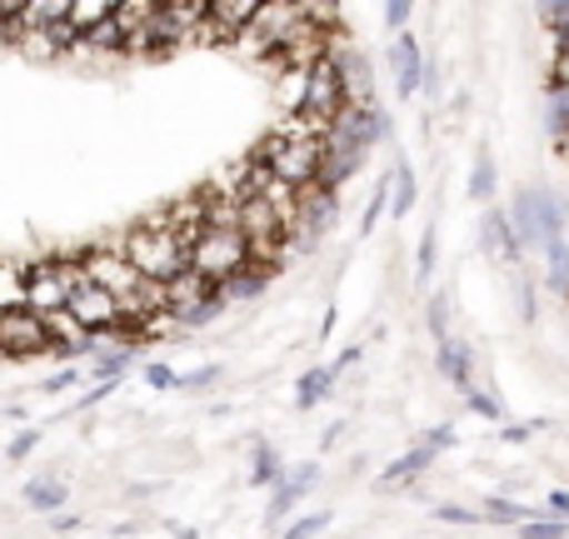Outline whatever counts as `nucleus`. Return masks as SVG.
Masks as SVG:
<instances>
[{"label":"nucleus","mask_w":569,"mask_h":539,"mask_svg":"<svg viewBox=\"0 0 569 539\" xmlns=\"http://www.w3.org/2000/svg\"><path fill=\"white\" fill-rule=\"evenodd\" d=\"M256 160H266V166L276 170L290 190H305V186H315V180H320L325 146H290V140H280L276 130H270V136L260 140Z\"/></svg>","instance_id":"7ed1b4c3"},{"label":"nucleus","mask_w":569,"mask_h":539,"mask_svg":"<svg viewBox=\"0 0 569 539\" xmlns=\"http://www.w3.org/2000/svg\"><path fill=\"white\" fill-rule=\"evenodd\" d=\"M66 500H70V490H66L60 480H30V485H26V505H30L36 515H56Z\"/></svg>","instance_id":"4be33fe9"},{"label":"nucleus","mask_w":569,"mask_h":539,"mask_svg":"<svg viewBox=\"0 0 569 539\" xmlns=\"http://www.w3.org/2000/svg\"><path fill=\"white\" fill-rule=\"evenodd\" d=\"M66 310L80 320V330L96 340V335H126L120 330V305L110 300L100 285H80V290H70V300H66Z\"/></svg>","instance_id":"1a4fd4ad"},{"label":"nucleus","mask_w":569,"mask_h":539,"mask_svg":"<svg viewBox=\"0 0 569 539\" xmlns=\"http://www.w3.org/2000/svg\"><path fill=\"white\" fill-rule=\"evenodd\" d=\"M190 270L206 275L216 290H226L236 275L250 270V246H246V236H240V230H206V236H200V246L190 250Z\"/></svg>","instance_id":"f03ea898"},{"label":"nucleus","mask_w":569,"mask_h":539,"mask_svg":"<svg viewBox=\"0 0 569 539\" xmlns=\"http://www.w3.org/2000/svg\"><path fill=\"white\" fill-rule=\"evenodd\" d=\"M86 270H90V285H100V290H106L116 305L136 300V290L146 285L136 275V266L126 260L120 240H116V246H86Z\"/></svg>","instance_id":"423d86ee"},{"label":"nucleus","mask_w":569,"mask_h":539,"mask_svg":"<svg viewBox=\"0 0 569 539\" xmlns=\"http://www.w3.org/2000/svg\"><path fill=\"white\" fill-rule=\"evenodd\" d=\"M390 60H395V90H400V100H410L415 90L425 86V56H420V40H415L410 30H405V36H395Z\"/></svg>","instance_id":"ddd939ff"},{"label":"nucleus","mask_w":569,"mask_h":539,"mask_svg":"<svg viewBox=\"0 0 569 539\" xmlns=\"http://www.w3.org/2000/svg\"><path fill=\"white\" fill-rule=\"evenodd\" d=\"M300 26H305V6H284V0H270V6L256 10V20H250V30L240 36V46H250V56L270 60Z\"/></svg>","instance_id":"20e7f679"},{"label":"nucleus","mask_w":569,"mask_h":539,"mask_svg":"<svg viewBox=\"0 0 569 539\" xmlns=\"http://www.w3.org/2000/svg\"><path fill=\"white\" fill-rule=\"evenodd\" d=\"M355 360H360V350H345V355H340V360H335V375H340V370H350V365H355Z\"/></svg>","instance_id":"a18cd8bd"},{"label":"nucleus","mask_w":569,"mask_h":539,"mask_svg":"<svg viewBox=\"0 0 569 539\" xmlns=\"http://www.w3.org/2000/svg\"><path fill=\"white\" fill-rule=\"evenodd\" d=\"M435 455H440V450L420 440V445H415L410 455H400V460H395V465H385V470H380V485H400V480H415V475H420V470H430V460H435Z\"/></svg>","instance_id":"6ab92c4d"},{"label":"nucleus","mask_w":569,"mask_h":539,"mask_svg":"<svg viewBox=\"0 0 569 539\" xmlns=\"http://www.w3.org/2000/svg\"><path fill=\"white\" fill-rule=\"evenodd\" d=\"M0 355H6V360H36V355H50L46 320L30 315V310H6L0 315Z\"/></svg>","instance_id":"6e6552de"},{"label":"nucleus","mask_w":569,"mask_h":539,"mask_svg":"<svg viewBox=\"0 0 569 539\" xmlns=\"http://www.w3.org/2000/svg\"><path fill=\"white\" fill-rule=\"evenodd\" d=\"M26 310V266H0V315Z\"/></svg>","instance_id":"b1692460"},{"label":"nucleus","mask_w":569,"mask_h":539,"mask_svg":"<svg viewBox=\"0 0 569 539\" xmlns=\"http://www.w3.org/2000/svg\"><path fill=\"white\" fill-rule=\"evenodd\" d=\"M116 385H120V380H100V385H96V390H90V395H86V400H80V410H90V405L110 400V395H116Z\"/></svg>","instance_id":"79ce46f5"},{"label":"nucleus","mask_w":569,"mask_h":539,"mask_svg":"<svg viewBox=\"0 0 569 539\" xmlns=\"http://www.w3.org/2000/svg\"><path fill=\"white\" fill-rule=\"evenodd\" d=\"M216 380H220V365H206V370L180 375V390H206V385H216Z\"/></svg>","instance_id":"c9c22d12"},{"label":"nucleus","mask_w":569,"mask_h":539,"mask_svg":"<svg viewBox=\"0 0 569 539\" xmlns=\"http://www.w3.org/2000/svg\"><path fill=\"white\" fill-rule=\"evenodd\" d=\"M569 535V525H560V520H530V525H520V539H565Z\"/></svg>","instance_id":"c85d7f7f"},{"label":"nucleus","mask_w":569,"mask_h":539,"mask_svg":"<svg viewBox=\"0 0 569 539\" xmlns=\"http://www.w3.org/2000/svg\"><path fill=\"white\" fill-rule=\"evenodd\" d=\"M415 200H420V190H415V170L410 166H395L390 170V216H410Z\"/></svg>","instance_id":"412c9836"},{"label":"nucleus","mask_w":569,"mask_h":539,"mask_svg":"<svg viewBox=\"0 0 569 539\" xmlns=\"http://www.w3.org/2000/svg\"><path fill=\"white\" fill-rule=\"evenodd\" d=\"M555 140H560V156L569 160V130H560V136H555Z\"/></svg>","instance_id":"49530a36"},{"label":"nucleus","mask_w":569,"mask_h":539,"mask_svg":"<svg viewBox=\"0 0 569 539\" xmlns=\"http://www.w3.org/2000/svg\"><path fill=\"white\" fill-rule=\"evenodd\" d=\"M430 335L435 340H450V310H445V295H435V305H430Z\"/></svg>","instance_id":"2f4dec72"},{"label":"nucleus","mask_w":569,"mask_h":539,"mask_svg":"<svg viewBox=\"0 0 569 539\" xmlns=\"http://www.w3.org/2000/svg\"><path fill=\"white\" fill-rule=\"evenodd\" d=\"M66 280H60V270H56V260H30L26 266V310L30 315H56V310H66Z\"/></svg>","instance_id":"9b49d317"},{"label":"nucleus","mask_w":569,"mask_h":539,"mask_svg":"<svg viewBox=\"0 0 569 539\" xmlns=\"http://www.w3.org/2000/svg\"><path fill=\"white\" fill-rule=\"evenodd\" d=\"M220 305H226V300H220V290L206 280V275H196V270H180L176 280L166 285V310H170V320H176V325L210 320Z\"/></svg>","instance_id":"39448f33"},{"label":"nucleus","mask_w":569,"mask_h":539,"mask_svg":"<svg viewBox=\"0 0 569 539\" xmlns=\"http://www.w3.org/2000/svg\"><path fill=\"white\" fill-rule=\"evenodd\" d=\"M480 520H490V525H530V520H540V510H535V505H515L510 495H490V500L480 505Z\"/></svg>","instance_id":"aec40b11"},{"label":"nucleus","mask_w":569,"mask_h":539,"mask_svg":"<svg viewBox=\"0 0 569 539\" xmlns=\"http://www.w3.org/2000/svg\"><path fill=\"white\" fill-rule=\"evenodd\" d=\"M76 380H80V370H76V365H70V370L50 375V380H46V390H50V395H60V390H70V385H76Z\"/></svg>","instance_id":"a19ab883"},{"label":"nucleus","mask_w":569,"mask_h":539,"mask_svg":"<svg viewBox=\"0 0 569 539\" xmlns=\"http://www.w3.org/2000/svg\"><path fill=\"white\" fill-rule=\"evenodd\" d=\"M256 0H210V20L206 30H200V40H240L250 30V20H256Z\"/></svg>","instance_id":"f8f14e48"},{"label":"nucleus","mask_w":569,"mask_h":539,"mask_svg":"<svg viewBox=\"0 0 569 539\" xmlns=\"http://www.w3.org/2000/svg\"><path fill=\"white\" fill-rule=\"evenodd\" d=\"M276 136L290 140V146H325V140H330V120L310 116V110H300V106H284V116L276 120Z\"/></svg>","instance_id":"2eb2a0df"},{"label":"nucleus","mask_w":569,"mask_h":539,"mask_svg":"<svg viewBox=\"0 0 569 539\" xmlns=\"http://www.w3.org/2000/svg\"><path fill=\"white\" fill-rule=\"evenodd\" d=\"M206 206H210V186H200V190H190V196L170 200L166 216H160V226L180 240V250H186V256L200 246V236H206Z\"/></svg>","instance_id":"9d476101"},{"label":"nucleus","mask_w":569,"mask_h":539,"mask_svg":"<svg viewBox=\"0 0 569 539\" xmlns=\"http://www.w3.org/2000/svg\"><path fill=\"white\" fill-rule=\"evenodd\" d=\"M535 430H540V425H505V440L525 445V440H535Z\"/></svg>","instance_id":"37998d69"},{"label":"nucleus","mask_w":569,"mask_h":539,"mask_svg":"<svg viewBox=\"0 0 569 539\" xmlns=\"http://www.w3.org/2000/svg\"><path fill=\"white\" fill-rule=\"evenodd\" d=\"M410 16H415L410 0H390V6H385V20H390L395 36H405V20H410Z\"/></svg>","instance_id":"e433bc0d"},{"label":"nucleus","mask_w":569,"mask_h":539,"mask_svg":"<svg viewBox=\"0 0 569 539\" xmlns=\"http://www.w3.org/2000/svg\"><path fill=\"white\" fill-rule=\"evenodd\" d=\"M415 270H420V280H430V270H435V230H425L420 236V266Z\"/></svg>","instance_id":"4c0bfd02"},{"label":"nucleus","mask_w":569,"mask_h":539,"mask_svg":"<svg viewBox=\"0 0 569 539\" xmlns=\"http://www.w3.org/2000/svg\"><path fill=\"white\" fill-rule=\"evenodd\" d=\"M330 390H335V370H305L300 375V395H295V400H300V410H315Z\"/></svg>","instance_id":"393cba45"},{"label":"nucleus","mask_w":569,"mask_h":539,"mask_svg":"<svg viewBox=\"0 0 569 539\" xmlns=\"http://www.w3.org/2000/svg\"><path fill=\"white\" fill-rule=\"evenodd\" d=\"M325 525H330V515L315 510V515H305V520H295L290 530H284V539H315V535L325 530Z\"/></svg>","instance_id":"c756f323"},{"label":"nucleus","mask_w":569,"mask_h":539,"mask_svg":"<svg viewBox=\"0 0 569 539\" xmlns=\"http://www.w3.org/2000/svg\"><path fill=\"white\" fill-rule=\"evenodd\" d=\"M350 106L345 100V80H340V60L335 56H325V60H315L310 70H305V90H300V110H310V116H320V120H330L335 126V116Z\"/></svg>","instance_id":"0eeeda50"},{"label":"nucleus","mask_w":569,"mask_h":539,"mask_svg":"<svg viewBox=\"0 0 569 539\" xmlns=\"http://www.w3.org/2000/svg\"><path fill=\"white\" fill-rule=\"evenodd\" d=\"M435 520H445V525H480V510H465V505H435Z\"/></svg>","instance_id":"7c9ffc66"},{"label":"nucleus","mask_w":569,"mask_h":539,"mask_svg":"<svg viewBox=\"0 0 569 539\" xmlns=\"http://www.w3.org/2000/svg\"><path fill=\"white\" fill-rule=\"evenodd\" d=\"M180 539H200V535L196 530H180Z\"/></svg>","instance_id":"de8ad7c7"},{"label":"nucleus","mask_w":569,"mask_h":539,"mask_svg":"<svg viewBox=\"0 0 569 539\" xmlns=\"http://www.w3.org/2000/svg\"><path fill=\"white\" fill-rule=\"evenodd\" d=\"M110 16H116V6H110V0H76L66 20H70V30H76V36H86V30L106 26Z\"/></svg>","instance_id":"5701e85b"},{"label":"nucleus","mask_w":569,"mask_h":539,"mask_svg":"<svg viewBox=\"0 0 569 539\" xmlns=\"http://www.w3.org/2000/svg\"><path fill=\"white\" fill-rule=\"evenodd\" d=\"M250 480L256 485H280L284 480V465L270 445H256V470H250Z\"/></svg>","instance_id":"cd10ccee"},{"label":"nucleus","mask_w":569,"mask_h":539,"mask_svg":"<svg viewBox=\"0 0 569 539\" xmlns=\"http://www.w3.org/2000/svg\"><path fill=\"white\" fill-rule=\"evenodd\" d=\"M545 520L569 525V495H565V490H555V495H550V505H545Z\"/></svg>","instance_id":"ea45409f"},{"label":"nucleus","mask_w":569,"mask_h":539,"mask_svg":"<svg viewBox=\"0 0 569 539\" xmlns=\"http://www.w3.org/2000/svg\"><path fill=\"white\" fill-rule=\"evenodd\" d=\"M36 445H40V430H26V435H16V440H10V450H6V460H10V465H20V460H26L30 450H36Z\"/></svg>","instance_id":"f704fd0d"},{"label":"nucleus","mask_w":569,"mask_h":539,"mask_svg":"<svg viewBox=\"0 0 569 539\" xmlns=\"http://www.w3.org/2000/svg\"><path fill=\"white\" fill-rule=\"evenodd\" d=\"M56 530H60V535H70V530H80V515H60V520H56Z\"/></svg>","instance_id":"c03bdc74"},{"label":"nucleus","mask_w":569,"mask_h":539,"mask_svg":"<svg viewBox=\"0 0 569 539\" xmlns=\"http://www.w3.org/2000/svg\"><path fill=\"white\" fill-rule=\"evenodd\" d=\"M80 50H120V56H126V30H120L116 16H110L106 26H96V30L80 36Z\"/></svg>","instance_id":"bb28decb"},{"label":"nucleus","mask_w":569,"mask_h":539,"mask_svg":"<svg viewBox=\"0 0 569 539\" xmlns=\"http://www.w3.org/2000/svg\"><path fill=\"white\" fill-rule=\"evenodd\" d=\"M480 246L490 250V256H500L505 266H515L520 260V236H515V226H510V210H500V206H490L485 210V230H480Z\"/></svg>","instance_id":"4468645a"},{"label":"nucleus","mask_w":569,"mask_h":539,"mask_svg":"<svg viewBox=\"0 0 569 539\" xmlns=\"http://www.w3.org/2000/svg\"><path fill=\"white\" fill-rule=\"evenodd\" d=\"M550 66H555V86H565V90H569V36L560 40V50H555Z\"/></svg>","instance_id":"58836bf2"},{"label":"nucleus","mask_w":569,"mask_h":539,"mask_svg":"<svg viewBox=\"0 0 569 539\" xmlns=\"http://www.w3.org/2000/svg\"><path fill=\"white\" fill-rule=\"evenodd\" d=\"M435 360H440V370L450 375L455 390H460V395H475V365H470V350H465L460 340H445Z\"/></svg>","instance_id":"f3484780"},{"label":"nucleus","mask_w":569,"mask_h":539,"mask_svg":"<svg viewBox=\"0 0 569 539\" xmlns=\"http://www.w3.org/2000/svg\"><path fill=\"white\" fill-rule=\"evenodd\" d=\"M315 480H320V470H315V465H305L300 475H290V480H280V485H276V505H270V520H280L284 510H295V505H300L305 495L315 490Z\"/></svg>","instance_id":"a211bd4d"},{"label":"nucleus","mask_w":569,"mask_h":539,"mask_svg":"<svg viewBox=\"0 0 569 539\" xmlns=\"http://www.w3.org/2000/svg\"><path fill=\"white\" fill-rule=\"evenodd\" d=\"M465 405H470V410H475V415H485V420H495V425H500V420H505L500 400H490V395H480V390H475V395H465Z\"/></svg>","instance_id":"473e14b6"},{"label":"nucleus","mask_w":569,"mask_h":539,"mask_svg":"<svg viewBox=\"0 0 569 539\" xmlns=\"http://www.w3.org/2000/svg\"><path fill=\"white\" fill-rule=\"evenodd\" d=\"M146 380L156 390H180V370H170V365H146Z\"/></svg>","instance_id":"72a5a7b5"},{"label":"nucleus","mask_w":569,"mask_h":539,"mask_svg":"<svg viewBox=\"0 0 569 539\" xmlns=\"http://www.w3.org/2000/svg\"><path fill=\"white\" fill-rule=\"evenodd\" d=\"M46 335H50V355H76V350L90 355V335L80 330V320L70 310L46 315Z\"/></svg>","instance_id":"dca6fc26"},{"label":"nucleus","mask_w":569,"mask_h":539,"mask_svg":"<svg viewBox=\"0 0 569 539\" xmlns=\"http://www.w3.org/2000/svg\"><path fill=\"white\" fill-rule=\"evenodd\" d=\"M470 200H495V160L490 150H475V170H470Z\"/></svg>","instance_id":"a878e982"},{"label":"nucleus","mask_w":569,"mask_h":539,"mask_svg":"<svg viewBox=\"0 0 569 539\" xmlns=\"http://www.w3.org/2000/svg\"><path fill=\"white\" fill-rule=\"evenodd\" d=\"M120 250H126V260L136 266L140 280H156V285H170L180 270H190V256L180 250V240L170 236L166 226L156 220H140V226H130L126 236H120Z\"/></svg>","instance_id":"f257e3e1"}]
</instances>
